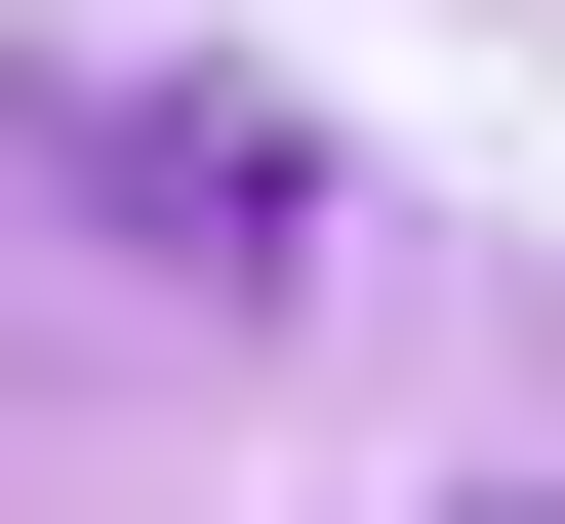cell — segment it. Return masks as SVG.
I'll list each match as a JSON object with an SVG mask.
<instances>
[{
  "instance_id": "6da1fadb",
  "label": "cell",
  "mask_w": 565,
  "mask_h": 524,
  "mask_svg": "<svg viewBox=\"0 0 565 524\" xmlns=\"http://www.w3.org/2000/svg\"><path fill=\"white\" fill-rule=\"evenodd\" d=\"M0 162L82 202V243H162V282H282L323 243V121H243V82H0Z\"/></svg>"
}]
</instances>
